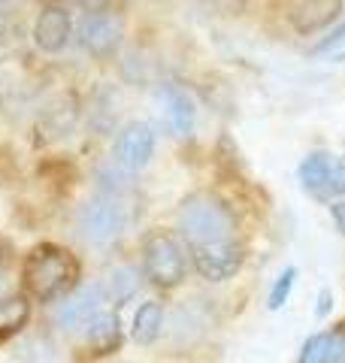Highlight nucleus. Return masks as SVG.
<instances>
[{
  "label": "nucleus",
  "mask_w": 345,
  "mask_h": 363,
  "mask_svg": "<svg viewBox=\"0 0 345 363\" xmlns=\"http://www.w3.org/2000/svg\"><path fill=\"white\" fill-rule=\"evenodd\" d=\"M176 221L188 248L236 240V212L209 191H197V194H188L182 200Z\"/></svg>",
  "instance_id": "nucleus-1"
},
{
  "label": "nucleus",
  "mask_w": 345,
  "mask_h": 363,
  "mask_svg": "<svg viewBox=\"0 0 345 363\" xmlns=\"http://www.w3.org/2000/svg\"><path fill=\"white\" fill-rule=\"evenodd\" d=\"M79 276H82V264L73 252L61 245H40L33 248L25 260V291L37 303H55L64 300L67 294L76 288Z\"/></svg>",
  "instance_id": "nucleus-2"
},
{
  "label": "nucleus",
  "mask_w": 345,
  "mask_h": 363,
  "mask_svg": "<svg viewBox=\"0 0 345 363\" xmlns=\"http://www.w3.org/2000/svg\"><path fill=\"white\" fill-rule=\"evenodd\" d=\"M143 272L158 288H176L188 276V255L182 242L167 230H155L143 240Z\"/></svg>",
  "instance_id": "nucleus-3"
},
{
  "label": "nucleus",
  "mask_w": 345,
  "mask_h": 363,
  "mask_svg": "<svg viewBox=\"0 0 345 363\" xmlns=\"http://www.w3.org/2000/svg\"><path fill=\"white\" fill-rule=\"evenodd\" d=\"M128 221H131V212L124 206V200L109 197V194L91 197L88 203H82V209L76 215L79 236L97 248L112 245L124 230H128Z\"/></svg>",
  "instance_id": "nucleus-4"
},
{
  "label": "nucleus",
  "mask_w": 345,
  "mask_h": 363,
  "mask_svg": "<svg viewBox=\"0 0 345 363\" xmlns=\"http://www.w3.org/2000/svg\"><path fill=\"white\" fill-rule=\"evenodd\" d=\"M76 40L91 55V58L106 61L121 49L124 21L115 13H106V9H100V13H88L82 21H79V37Z\"/></svg>",
  "instance_id": "nucleus-5"
},
{
  "label": "nucleus",
  "mask_w": 345,
  "mask_h": 363,
  "mask_svg": "<svg viewBox=\"0 0 345 363\" xmlns=\"http://www.w3.org/2000/svg\"><path fill=\"white\" fill-rule=\"evenodd\" d=\"M155 145H158V136L155 128L148 121H131L124 124L115 136V145H112V161L124 167L128 173H136V169L148 167V161L155 157Z\"/></svg>",
  "instance_id": "nucleus-6"
},
{
  "label": "nucleus",
  "mask_w": 345,
  "mask_h": 363,
  "mask_svg": "<svg viewBox=\"0 0 345 363\" xmlns=\"http://www.w3.org/2000/svg\"><path fill=\"white\" fill-rule=\"evenodd\" d=\"M103 303H106V294H103V285H85L76 288L73 294L58 303L55 312V324L67 333H85L88 324L103 312Z\"/></svg>",
  "instance_id": "nucleus-7"
},
{
  "label": "nucleus",
  "mask_w": 345,
  "mask_h": 363,
  "mask_svg": "<svg viewBox=\"0 0 345 363\" xmlns=\"http://www.w3.org/2000/svg\"><path fill=\"white\" fill-rule=\"evenodd\" d=\"M191 264L206 281H227L234 279L246 264V248L236 240L218 242V245H203L191 248Z\"/></svg>",
  "instance_id": "nucleus-8"
},
{
  "label": "nucleus",
  "mask_w": 345,
  "mask_h": 363,
  "mask_svg": "<svg viewBox=\"0 0 345 363\" xmlns=\"http://www.w3.org/2000/svg\"><path fill=\"white\" fill-rule=\"evenodd\" d=\"M342 18V0H294L288 9V25L300 37L330 30Z\"/></svg>",
  "instance_id": "nucleus-9"
},
{
  "label": "nucleus",
  "mask_w": 345,
  "mask_h": 363,
  "mask_svg": "<svg viewBox=\"0 0 345 363\" xmlns=\"http://www.w3.org/2000/svg\"><path fill=\"white\" fill-rule=\"evenodd\" d=\"M73 33V18L64 6H45L33 21V43L45 55H58L67 49Z\"/></svg>",
  "instance_id": "nucleus-10"
},
{
  "label": "nucleus",
  "mask_w": 345,
  "mask_h": 363,
  "mask_svg": "<svg viewBox=\"0 0 345 363\" xmlns=\"http://www.w3.org/2000/svg\"><path fill=\"white\" fill-rule=\"evenodd\" d=\"M160 100H164V116L172 136H191L194 124H197V104H194V97L179 85H164L160 88Z\"/></svg>",
  "instance_id": "nucleus-11"
},
{
  "label": "nucleus",
  "mask_w": 345,
  "mask_h": 363,
  "mask_svg": "<svg viewBox=\"0 0 345 363\" xmlns=\"http://www.w3.org/2000/svg\"><path fill=\"white\" fill-rule=\"evenodd\" d=\"M330 167H333V155L324 149L309 152L300 167H297V179H300V188L309 197H315L321 203H330L327 197V182H330Z\"/></svg>",
  "instance_id": "nucleus-12"
},
{
  "label": "nucleus",
  "mask_w": 345,
  "mask_h": 363,
  "mask_svg": "<svg viewBox=\"0 0 345 363\" xmlns=\"http://www.w3.org/2000/svg\"><path fill=\"white\" fill-rule=\"evenodd\" d=\"M140 285H143L140 269L131 267V264H119L106 272V279H103V294H106V303L124 306L140 294Z\"/></svg>",
  "instance_id": "nucleus-13"
},
{
  "label": "nucleus",
  "mask_w": 345,
  "mask_h": 363,
  "mask_svg": "<svg viewBox=\"0 0 345 363\" xmlns=\"http://www.w3.org/2000/svg\"><path fill=\"white\" fill-rule=\"evenodd\" d=\"M85 342H88V348L94 351V354H112V351L121 345V321H119V315L103 309L94 321L88 324Z\"/></svg>",
  "instance_id": "nucleus-14"
},
{
  "label": "nucleus",
  "mask_w": 345,
  "mask_h": 363,
  "mask_svg": "<svg viewBox=\"0 0 345 363\" xmlns=\"http://www.w3.org/2000/svg\"><path fill=\"white\" fill-rule=\"evenodd\" d=\"M164 330V306L158 300H146L140 303V309L133 312V324H131V336L136 345H152L155 339Z\"/></svg>",
  "instance_id": "nucleus-15"
},
{
  "label": "nucleus",
  "mask_w": 345,
  "mask_h": 363,
  "mask_svg": "<svg viewBox=\"0 0 345 363\" xmlns=\"http://www.w3.org/2000/svg\"><path fill=\"white\" fill-rule=\"evenodd\" d=\"M31 321V303L21 294L13 297H0V342L13 339L16 333H21Z\"/></svg>",
  "instance_id": "nucleus-16"
},
{
  "label": "nucleus",
  "mask_w": 345,
  "mask_h": 363,
  "mask_svg": "<svg viewBox=\"0 0 345 363\" xmlns=\"http://www.w3.org/2000/svg\"><path fill=\"white\" fill-rule=\"evenodd\" d=\"M336 339H339V330H321L315 336H309L303 342L300 360L297 363H330L333 348H336Z\"/></svg>",
  "instance_id": "nucleus-17"
},
{
  "label": "nucleus",
  "mask_w": 345,
  "mask_h": 363,
  "mask_svg": "<svg viewBox=\"0 0 345 363\" xmlns=\"http://www.w3.org/2000/svg\"><path fill=\"white\" fill-rule=\"evenodd\" d=\"M294 281H297V267H288L279 272V279L273 281V291H270V300L267 306L273 312H279L282 306L288 303V297H291V291H294Z\"/></svg>",
  "instance_id": "nucleus-18"
},
{
  "label": "nucleus",
  "mask_w": 345,
  "mask_h": 363,
  "mask_svg": "<svg viewBox=\"0 0 345 363\" xmlns=\"http://www.w3.org/2000/svg\"><path fill=\"white\" fill-rule=\"evenodd\" d=\"M339 45H345V18H339L336 25H333L324 37H321L318 43H312V49H309V55H333L339 49Z\"/></svg>",
  "instance_id": "nucleus-19"
},
{
  "label": "nucleus",
  "mask_w": 345,
  "mask_h": 363,
  "mask_svg": "<svg viewBox=\"0 0 345 363\" xmlns=\"http://www.w3.org/2000/svg\"><path fill=\"white\" fill-rule=\"evenodd\" d=\"M21 363H55V348L45 339H33V342L21 351Z\"/></svg>",
  "instance_id": "nucleus-20"
},
{
  "label": "nucleus",
  "mask_w": 345,
  "mask_h": 363,
  "mask_svg": "<svg viewBox=\"0 0 345 363\" xmlns=\"http://www.w3.org/2000/svg\"><path fill=\"white\" fill-rule=\"evenodd\" d=\"M330 215H333V221H336V227L345 233V197L342 200H333L330 203Z\"/></svg>",
  "instance_id": "nucleus-21"
},
{
  "label": "nucleus",
  "mask_w": 345,
  "mask_h": 363,
  "mask_svg": "<svg viewBox=\"0 0 345 363\" xmlns=\"http://www.w3.org/2000/svg\"><path fill=\"white\" fill-rule=\"evenodd\" d=\"M330 309H333V291L324 288V291L318 294V309H315V312H318V318H324Z\"/></svg>",
  "instance_id": "nucleus-22"
},
{
  "label": "nucleus",
  "mask_w": 345,
  "mask_h": 363,
  "mask_svg": "<svg viewBox=\"0 0 345 363\" xmlns=\"http://www.w3.org/2000/svg\"><path fill=\"white\" fill-rule=\"evenodd\" d=\"M76 4L82 9H88V13H100V9H106L112 0H76Z\"/></svg>",
  "instance_id": "nucleus-23"
},
{
  "label": "nucleus",
  "mask_w": 345,
  "mask_h": 363,
  "mask_svg": "<svg viewBox=\"0 0 345 363\" xmlns=\"http://www.w3.org/2000/svg\"><path fill=\"white\" fill-rule=\"evenodd\" d=\"M330 363H345V333L342 330H339V339H336V348H333Z\"/></svg>",
  "instance_id": "nucleus-24"
}]
</instances>
